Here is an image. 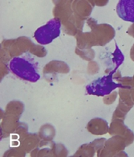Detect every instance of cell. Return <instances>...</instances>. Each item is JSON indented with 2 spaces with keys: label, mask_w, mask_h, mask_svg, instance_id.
Masks as SVG:
<instances>
[{
  "label": "cell",
  "mask_w": 134,
  "mask_h": 157,
  "mask_svg": "<svg viewBox=\"0 0 134 157\" xmlns=\"http://www.w3.org/2000/svg\"><path fill=\"white\" fill-rule=\"evenodd\" d=\"M109 73V75L104 76L102 78H98L94 80L91 83L87 85L86 90L87 94L91 95H96L98 97H104L113 92L115 89L118 87H123V86L119 83H116L113 81V73Z\"/></svg>",
  "instance_id": "7a4b0ae2"
},
{
  "label": "cell",
  "mask_w": 134,
  "mask_h": 157,
  "mask_svg": "<svg viewBox=\"0 0 134 157\" xmlns=\"http://www.w3.org/2000/svg\"><path fill=\"white\" fill-rule=\"evenodd\" d=\"M9 69L16 77L28 82H36L40 78L38 62L28 52L13 57L9 63Z\"/></svg>",
  "instance_id": "6da1fadb"
},
{
  "label": "cell",
  "mask_w": 134,
  "mask_h": 157,
  "mask_svg": "<svg viewBox=\"0 0 134 157\" xmlns=\"http://www.w3.org/2000/svg\"><path fill=\"white\" fill-rule=\"evenodd\" d=\"M117 13L121 20L134 23V0H120Z\"/></svg>",
  "instance_id": "277c9868"
},
{
  "label": "cell",
  "mask_w": 134,
  "mask_h": 157,
  "mask_svg": "<svg viewBox=\"0 0 134 157\" xmlns=\"http://www.w3.org/2000/svg\"><path fill=\"white\" fill-rule=\"evenodd\" d=\"M61 32V21L59 19H51L43 26L39 28L34 36L35 40L42 45L51 44L55 39L60 36Z\"/></svg>",
  "instance_id": "3957f363"
}]
</instances>
